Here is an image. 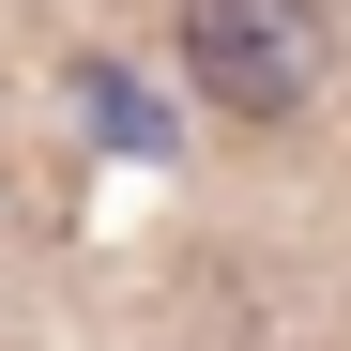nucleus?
<instances>
[{
    "mask_svg": "<svg viewBox=\"0 0 351 351\" xmlns=\"http://www.w3.org/2000/svg\"><path fill=\"white\" fill-rule=\"evenodd\" d=\"M184 62H199L214 107L275 123V107L321 92V16H306V0H184Z\"/></svg>",
    "mask_w": 351,
    "mask_h": 351,
    "instance_id": "nucleus-1",
    "label": "nucleus"
}]
</instances>
